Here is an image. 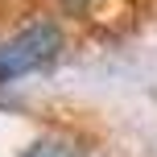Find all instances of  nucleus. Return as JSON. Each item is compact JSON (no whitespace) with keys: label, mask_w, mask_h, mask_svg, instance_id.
<instances>
[{"label":"nucleus","mask_w":157,"mask_h":157,"mask_svg":"<svg viewBox=\"0 0 157 157\" xmlns=\"http://www.w3.org/2000/svg\"><path fill=\"white\" fill-rule=\"evenodd\" d=\"M87 4H91V0H62V8H66V13H83Z\"/></svg>","instance_id":"obj_3"},{"label":"nucleus","mask_w":157,"mask_h":157,"mask_svg":"<svg viewBox=\"0 0 157 157\" xmlns=\"http://www.w3.org/2000/svg\"><path fill=\"white\" fill-rule=\"evenodd\" d=\"M62 50V29L54 21H33L25 29H17L8 41H0V83H13V78L41 71L50 66Z\"/></svg>","instance_id":"obj_1"},{"label":"nucleus","mask_w":157,"mask_h":157,"mask_svg":"<svg viewBox=\"0 0 157 157\" xmlns=\"http://www.w3.org/2000/svg\"><path fill=\"white\" fill-rule=\"evenodd\" d=\"M21 157H87V149L75 145V141H66V136H41V141H33Z\"/></svg>","instance_id":"obj_2"}]
</instances>
